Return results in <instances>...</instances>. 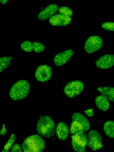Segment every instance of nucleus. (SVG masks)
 I'll return each mask as SVG.
<instances>
[{"mask_svg":"<svg viewBox=\"0 0 114 152\" xmlns=\"http://www.w3.org/2000/svg\"><path fill=\"white\" fill-rule=\"evenodd\" d=\"M36 128L38 134L45 137L50 138L55 134V123L49 115H40L36 124Z\"/></svg>","mask_w":114,"mask_h":152,"instance_id":"f257e3e1","label":"nucleus"},{"mask_svg":"<svg viewBox=\"0 0 114 152\" xmlns=\"http://www.w3.org/2000/svg\"><path fill=\"white\" fill-rule=\"evenodd\" d=\"M46 147L45 140L39 134H34L26 137L21 145L23 152H41Z\"/></svg>","mask_w":114,"mask_h":152,"instance_id":"f03ea898","label":"nucleus"},{"mask_svg":"<svg viewBox=\"0 0 114 152\" xmlns=\"http://www.w3.org/2000/svg\"><path fill=\"white\" fill-rule=\"evenodd\" d=\"M30 90V85L26 80H21L15 83L9 92L10 98L14 101H18L25 98Z\"/></svg>","mask_w":114,"mask_h":152,"instance_id":"7ed1b4c3","label":"nucleus"},{"mask_svg":"<svg viewBox=\"0 0 114 152\" xmlns=\"http://www.w3.org/2000/svg\"><path fill=\"white\" fill-rule=\"evenodd\" d=\"M72 121L70 126V133L74 134L77 132L82 131L84 132L88 131L90 124L87 118L80 113H73L72 116Z\"/></svg>","mask_w":114,"mask_h":152,"instance_id":"20e7f679","label":"nucleus"},{"mask_svg":"<svg viewBox=\"0 0 114 152\" xmlns=\"http://www.w3.org/2000/svg\"><path fill=\"white\" fill-rule=\"evenodd\" d=\"M72 145L77 152H84L86 149L87 134L82 131L78 132L71 136Z\"/></svg>","mask_w":114,"mask_h":152,"instance_id":"39448f33","label":"nucleus"},{"mask_svg":"<svg viewBox=\"0 0 114 152\" xmlns=\"http://www.w3.org/2000/svg\"><path fill=\"white\" fill-rule=\"evenodd\" d=\"M84 88V84L82 82L79 80H72L66 84L64 91L68 98H72L80 95Z\"/></svg>","mask_w":114,"mask_h":152,"instance_id":"423d86ee","label":"nucleus"},{"mask_svg":"<svg viewBox=\"0 0 114 152\" xmlns=\"http://www.w3.org/2000/svg\"><path fill=\"white\" fill-rule=\"evenodd\" d=\"M87 145L94 151L99 150L103 147L102 138L97 131L92 129L89 132Z\"/></svg>","mask_w":114,"mask_h":152,"instance_id":"0eeeda50","label":"nucleus"},{"mask_svg":"<svg viewBox=\"0 0 114 152\" xmlns=\"http://www.w3.org/2000/svg\"><path fill=\"white\" fill-rule=\"evenodd\" d=\"M103 45L102 38L99 36L94 35L87 39L84 44V48L87 53L90 54L99 50Z\"/></svg>","mask_w":114,"mask_h":152,"instance_id":"6e6552de","label":"nucleus"},{"mask_svg":"<svg viewBox=\"0 0 114 152\" xmlns=\"http://www.w3.org/2000/svg\"><path fill=\"white\" fill-rule=\"evenodd\" d=\"M52 73V70L50 66L46 64L41 65L37 68L35 76L37 81L43 83L50 79Z\"/></svg>","mask_w":114,"mask_h":152,"instance_id":"1a4fd4ad","label":"nucleus"},{"mask_svg":"<svg viewBox=\"0 0 114 152\" xmlns=\"http://www.w3.org/2000/svg\"><path fill=\"white\" fill-rule=\"evenodd\" d=\"M73 53V51L71 49H68L58 53L53 58L54 65L59 66L65 64L70 59Z\"/></svg>","mask_w":114,"mask_h":152,"instance_id":"9d476101","label":"nucleus"},{"mask_svg":"<svg viewBox=\"0 0 114 152\" xmlns=\"http://www.w3.org/2000/svg\"><path fill=\"white\" fill-rule=\"evenodd\" d=\"M72 20L71 17L58 13L51 17L49 19V23L54 26H65L69 25Z\"/></svg>","mask_w":114,"mask_h":152,"instance_id":"9b49d317","label":"nucleus"},{"mask_svg":"<svg viewBox=\"0 0 114 152\" xmlns=\"http://www.w3.org/2000/svg\"><path fill=\"white\" fill-rule=\"evenodd\" d=\"M95 64L98 68L101 69L110 68L114 65V55L113 54L104 55L96 61Z\"/></svg>","mask_w":114,"mask_h":152,"instance_id":"f8f14e48","label":"nucleus"},{"mask_svg":"<svg viewBox=\"0 0 114 152\" xmlns=\"http://www.w3.org/2000/svg\"><path fill=\"white\" fill-rule=\"evenodd\" d=\"M58 8V6L57 4H49L39 13L37 16L38 19L41 21L47 20L55 14Z\"/></svg>","mask_w":114,"mask_h":152,"instance_id":"ddd939ff","label":"nucleus"},{"mask_svg":"<svg viewBox=\"0 0 114 152\" xmlns=\"http://www.w3.org/2000/svg\"><path fill=\"white\" fill-rule=\"evenodd\" d=\"M56 132L58 138L61 141H65L68 137L69 130L68 126L64 122H60L57 124Z\"/></svg>","mask_w":114,"mask_h":152,"instance_id":"4468645a","label":"nucleus"},{"mask_svg":"<svg viewBox=\"0 0 114 152\" xmlns=\"http://www.w3.org/2000/svg\"><path fill=\"white\" fill-rule=\"evenodd\" d=\"M95 102L96 107L102 111H107L110 107L109 99L104 95L101 94L97 96Z\"/></svg>","mask_w":114,"mask_h":152,"instance_id":"2eb2a0df","label":"nucleus"},{"mask_svg":"<svg viewBox=\"0 0 114 152\" xmlns=\"http://www.w3.org/2000/svg\"><path fill=\"white\" fill-rule=\"evenodd\" d=\"M97 91L107 97L110 101H114V88L107 86H102L98 87Z\"/></svg>","mask_w":114,"mask_h":152,"instance_id":"dca6fc26","label":"nucleus"},{"mask_svg":"<svg viewBox=\"0 0 114 152\" xmlns=\"http://www.w3.org/2000/svg\"><path fill=\"white\" fill-rule=\"evenodd\" d=\"M114 122L113 121L108 120L106 121L103 125V130L106 135L109 137L114 138Z\"/></svg>","mask_w":114,"mask_h":152,"instance_id":"f3484780","label":"nucleus"},{"mask_svg":"<svg viewBox=\"0 0 114 152\" xmlns=\"http://www.w3.org/2000/svg\"><path fill=\"white\" fill-rule=\"evenodd\" d=\"M12 59L11 56L0 57V73L8 67Z\"/></svg>","mask_w":114,"mask_h":152,"instance_id":"a211bd4d","label":"nucleus"},{"mask_svg":"<svg viewBox=\"0 0 114 152\" xmlns=\"http://www.w3.org/2000/svg\"><path fill=\"white\" fill-rule=\"evenodd\" d=\"M16 139L15 134L12 133L9 137L5 144L1 152H8L14 144Z\"/></svg>","mask_w":114,"mask_h":152,"instance_id":"6ab92c4d","label":"nucleus"},{"mask_svg":"<svg viewBox=\"0 0 114 152\" xmlns=\"http://www.w3.org/2000/svg\"><path fill=\"white\" fill-rule=\"evenodd\" d=\"M32 49L33 51L37 53H40L44 51L45 50V45L42 43L34 42L32 43Z\"/></svg>","mask_w":114,"mask_h":152,"instance_id":"aec40b11","label":"nucleus"},{"mask_svg":"<svg viewBox=\"0 0 114 152\" xmlns=\"http://www.w3.org/2000/svg\"><path fill=\"white\" fill-rule=\"evenodd\" d=\"M20 48L24 51L27 52H31L32 50V44L29 41H25L20 45Z\"/></svg>","mask_w":114,"mask_h":152,"instance_id":"412c9836","label":"nucleus"},{"mask_svg":"<svg viewBox=\"0 0 114 152\" xmlns=\"http://www.w3.org/2000/svg\"><path fill=\"white\" fill-rule=\"evenodd\" d=\"M58 10L59 13L71 17L73 15L72 10L71 9L67 7H61L58 8Z\"/></svg>","mask_w":114,"mask_h":152,"instance_id":"4be33fe9","label":"nucleus"},{"mask_svg":"<svg viewBox=\"0 0 114 152\" xmlns=\"http://www.w3.org/2000/svg\"><path fill=\"white\" fill-rule=\"evenodd\" d=\"M101 27L104 30L113 31L114 23L113 22H105L102 24Z\"/></svg>","mask_w":114,"mask_h":152,"instance_id":"5701e85b","label":"nucleus"},{"mask_svg":"<svg viewBox=\"0 0 114 152\" xmlns=\"http://www.w3.org/2000/svg\"><path fill=\"white\" fill-rule=\"evenodd\" d=\"M21 146L18 143H15L13 145L11 148V152H21Z\"/></svg>","mask_w":114,"mask_h":152,"instance_id":"b1692460","label":"nucleus"},{"mask_svg":"<svg viewBox=\"0 0 114 152\" xmlns=\"http://www.w3.org/2000/svg\"><path fill=\"white\" fill-rule=\"evenodd\" d=\"M84 112L89 117H93L94 115L93 108L86 110Z\"/></svg>","mask_w":114,"mask_h":152,"instance_id":"393cba45","label":"nucleus"},{"mask_svg":"<svg viewBox=\"0 0 114 152\" xmlns=\"http://www.w3.org/2000/svg\"><path fill=\"white\" fill-rule=\"evenodd\" d=\"M7 132V130L5 126V124L3 123L2 126L0 130V135L3 136L5 135Z\"/></svg>","mask_w":114,"mask_h":152,"instance_id":"a878e982","label":"nucleus"},{"mask_svg":"<svg viewBox=\"0 0 114 152\" xmlns=\"http://www.w3.org/2000/svg\"><path fill=\"white\" fill-rule=\"evenodd\" d=\"M9 0H0V3L2 4H5L7 3Z\"/></svg>","mask_w":114,"mask_h":152,"instance_id":"bb28decb","label":"nucleus"},{"mask_svg":"<svg viewBox=\"0 0 114 152\" xmlns=\"http://www.w3.org/2000/svg\"></svg>","mask_w":114,"mask_h":152,"instance_id":"cd10ccee","label":"nucleus"}]
</instances>
